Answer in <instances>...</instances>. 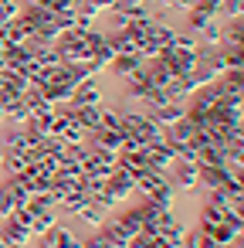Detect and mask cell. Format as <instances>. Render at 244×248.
Segmentation results:
<instances>
[{"mask_svg": "<svg viewBox=\"0 0 244 248\" xmlns=\"http://www.w3.org/2000/svg\"><path fill=\"white\" fill-rule=\"evenodd\" d=\"M105 65H109V72H112V75H132V72H139L143 55H112Z\"/></svg>", "mask_w": 244, "mask_h": 248, "instance_id": "6da1fadb", "label": "cell"}]
</instances>
